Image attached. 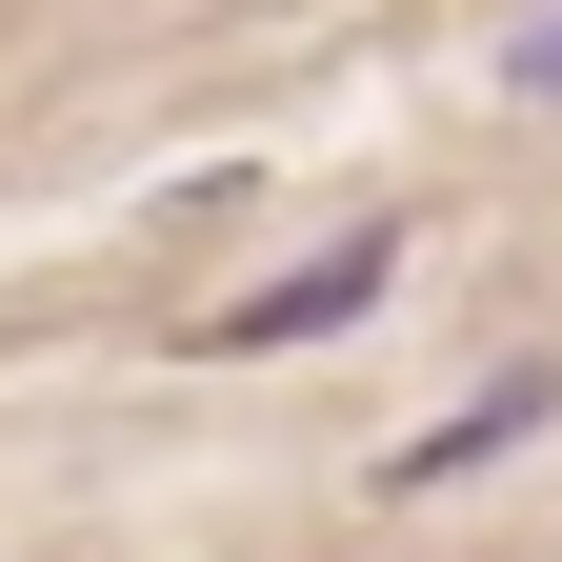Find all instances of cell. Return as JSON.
<instances>
[{"label":"cell","mask_w":562,"mask_h":562,"mask_svg":"<svg viewBox=\"0 0 562 562\" xmlns=\"http://www.w3.org/2000/svg\"><path fill=\"white\" fill-rule=\"evenodd\" d=\"M402 281V222H362V241H322V261H281V281H241V302H201V341H222V362H261V341H341Z\"/></svg>","instance_id":"1"},{"label":"cell","mask_w":562,"mask_h":562,"mask_svg":"<svg viewBox=\"0 0 562 562\" xmlns=\"http://www.w3.org/2000/svg\"><path fill=\"white\" fill-rule=\"evenodd\" d=\"M542 422H562V362H503V382H482L462 422H422V442H402V482H462V462H503V442H542Z\"/></svg>","instance_id":"2"},{"label":"cell","mask_w":562,"mask_h":562,"mask_svg":"<svg viewBox=\"0 0 562 562\" xmlns=\"http://www.w3.org/2000/svg\"><path fill=\"white\" fill-rule=\"evenodd\" d=\"M503 81H522V101H562V21H522V41H503Z\"/></svg>","instance_id":"3"}]
</instances>
